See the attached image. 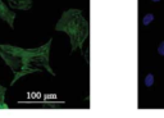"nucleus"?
Listing matches in <instances>:
<instances>
[{
	"mask_svg": "<svg viewBox=\"0 0 164 118\" xmlns=\"http://www.w3.org/2000/svg\"><path fill=\"white\" fill-rule=\"evenodd\" d=\"M53 39H49L46 44L33 49H25L19 46L0 44V56L8 64V67L14 73V78L11 85H14L21 77L26 74H32L46 69L51 76H55L50 67V48Z\"/></svg>",
	"mask_w": 164,
	"mask_h": 118,
	"instance_id": "f257e3e1",
	"label": "nucleus"
},
{
	"mask_svg": "<svg viewBox=\"0 0 164 118\" xmlns=\"http://www.w3.org/2000/svg\"><path fill=\"white\" fill-rule=\"evenodd\" d=\"M55 31L65 32L71 39V53L78 49L81 53L85 41L90 36V23L82 16L80 9H68L62 13V17L55 25Z\"/></svg>",
	"mask_w": 164,
	"mask_h": 118,
	"instance_id": "f03ea898",
	"label": "nucleus"
},
{
	"mask_svg": "<svg viewBox=\"0 0 164 118\" xmlns=\"http://www.w3.org/2000/svg\"><path fill=\"white\" fill-rule=\"evenodd\" d=\"M5 94H7V87L0 85V109H9V105L5 103Z\"/></svg>",
	"mask_w": 164,
	"mask_h": 118,
	"instance_id": "39448f33",
	"label": "nucleus"
},
{
	"mask_svg": "<svg viewBox=\"0 0 164 118\" xmlns=\"http://www.w3.org/2000/svg\"><path fill=\"white\" fill-rule=\"evenodd\" d=\"M151 2H153V3H159L160 0H151Z\"/></svg>",
	"mask_w": 164,
	"mask_h": 118,
	"instance_id": "1a4fd4ad",
	"label": "nucleus"
},
{
	"mask_svg": "<svg viewBox=\"0 0 164 118\" xmlns=\"http://www.w3.org/2000/svg\"><path fill=\"white\" fill-rule=\"evenodd\" d=\"M154 20H155V16H154L153 13H147L146 16L142 18V25L144 26H149L150 23H153Z\"/></svg>",
	"mask_w": 164,
	"mask_h": 118,
	"instance_id": "423d86ee",
	"label": "nucleus"
},
{
	"mask_svg": "<svg viewBox=\"0 0 164 118\" xmlns=\"http://www.w3.org/2000/svg\"><path fill=\"white\" fill-rule=\"evenodd\" d=\"M9 7L19 11H28L32 7V0H7Z\"/></svg>",
	"mask_w": 164,
	"mask_h": 118,
	"instance_id": "20e7f679",
	"label": "nucleus"
},
{
	"mask_svg": "<svg viewBox=\"0 0 164 118\" xmlns=\"http://www.w3.org/2000/svg\"><path fill=\"white\" fill-rule=\"evenodd\" d=\"M158 53H159V55L164 56V41H162V42H160V45H159V48H158Z\"/></svg>",
	"mask_w": 164,
	"mask_h": 118,
	"instance_id": "6e6552de",
	"label": "nucleus"
},
{
	"mask_svg": "<svg viewBox=\"0 0 164 118\" xmlns=\"http://www.w3.org/2000/svg\"><path fill=\"white\" fill-rule=\"evenodd\" d=\"M154 74L153 73H149L145 76V80H144V83H145V86L146 87H151L153 85H154Z\"/></svg>",
	"mask_w": 164,
	"mask_h": 118,
	"instance_id": "0eeeda50",
	"label": "nucleus"
},
{
	"mask_svg": "<svg viewBox=\"0 0 164 118\" xmlns=\"http://www.w3.org/2000/svg\"><path fill=\"white\" fill-rule=\"evenodd\" d=\"M16 17H17V13H14L11 8H8L3 0H0V18H2L3 21H5L8 25L13 28Z\"/></svg>",
	"mask_w": 164,
	"mask_h": 118,
	"instance_id": "7ed1b4c3",
	"label": "nucleus"
}]
</instances>
